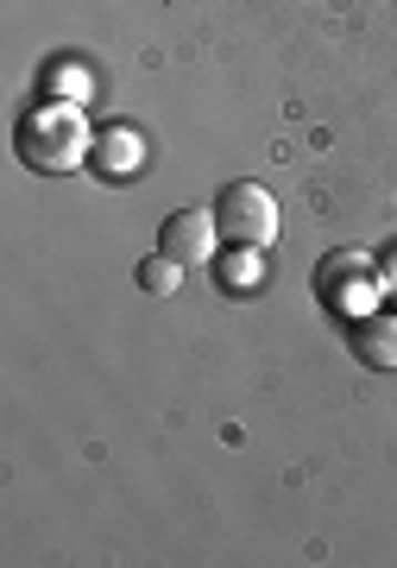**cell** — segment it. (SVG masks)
Returning a JSON list of instances; mask_svg holds the SVG:
<instances>
[{"label": "cell", "instance_id": "1", "mask_svg": "<svg viewBox=\"0 0 397 568\" xmlns=\"http://www.w3.org/2000/svg\"><path fill=\"white\" fill-rule=\"evenodd\" d=\"M13 145H20V159L32 164V171H51V178L82 171V164L95 159L89 114H82V102H63V95H44V102L26 108V121H20V133H13Z\"/></svg>", "mask_w": 397, "mask_h": 568}, {"label": "cell", "instance_id": "2", "mask_svg": "<svg viewBox=\"0 0 397 568\" xmlns=\"http://www.w3.org/2000/svg\"><path fill=\"white\" fill-rule=\"evenodd\" d=\"M215 227H221V241H234V246H272L278 241V196L265 183L234 178L215 196Z\"/></svg>", "mask_w": 397, "mask_h": 568}, {"label": "cell", "instance_id": "3", "mask_svg": "<svg viewBox=\"0 0 397 568\" xmlns=\"http://www.w3.org/2000/svg\"><path fill=\"white\" fill-rule=\"evenodd\" d=\"M215 241H221L215 209H177V215H164V227H159V253H171L177 265L215 260Z\"/></svg>", "mask_w": 397, "mask_h": 568}, {"label": "cell", "instance_id": "4", "mask_svg": "<svg viewBox=\"0 0 397 568\" xmlns=\"http://www.w3.org/2000/svg\"><path fill=\"white\" fill-rule=\"evenodd\" d=\"M347 347H354L359 366L397 373V316L391 310H359L354 323H347Z\"/></svg>", "mask_w": 397, "mask_h": 568}, {"label": "cell", "instance_id": "5", "mask_svg": "<svg viewBox=\"0 0 397 568\" xmlns=\"http://www.w3.org/2000/svg\"><path fill=\"white\" fill-rule=\"evenodd\" d=\"M183 284V265L171 260V253H152V260H140V291H152V297H171Z\"/></svg>", "mask_w": 397, "mask_h": 568}, {"label": "cell", "instance_id": "6", "mask_svg": "<svg viewBox=\"0 0 397 568\" xmlns=\"http://www.w3.org/2000/svg\"><path fill=\"white\" fill-rule=\"evenodd\" d=\"M133 159H140V145H133V133H126V126H120V133H108V140L95 145V164L101 171H133Z\"/></svg>", "mask_w": 397, "mask_h": 568}]
</instances>
